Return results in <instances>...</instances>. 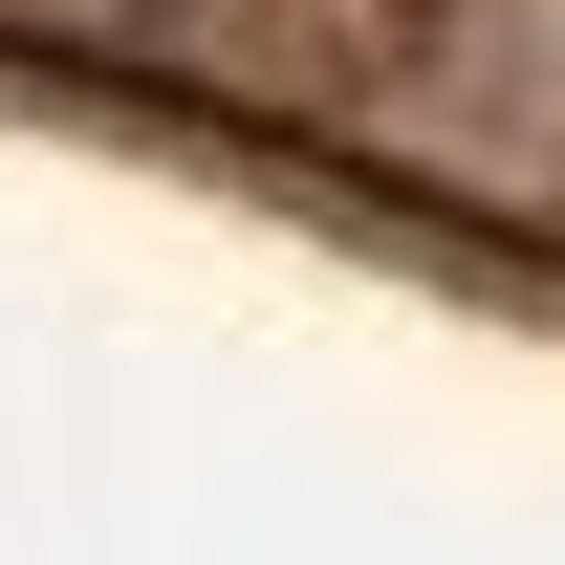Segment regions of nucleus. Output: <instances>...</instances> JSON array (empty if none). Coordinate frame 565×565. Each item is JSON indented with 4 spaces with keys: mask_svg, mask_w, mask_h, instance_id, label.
Here are the masks:
<instances>
[]
</instances>
